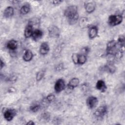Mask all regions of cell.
<instances>
[{"label": "cell", "instance_id": "obj_1", "mask_svg": "<svg viewBox=\"0 0 125 125\" xmlns=\"http://www.w3.org/2000/svg\"><path fill=\"white\" fill-rule=\"evenodd\" d=\"M78 14V8L76 5H70L68 6L64 12V16L68 19H71Z\"/></svg>", "mask_w": 125, "mask_h": 125}, {"label": "cell", "instance_id": "obj_2", "mask_svg": "<svg viewBox=\"0 0 125 125\" xmlns=\"http://www.w3.org/2000/svg\"><path fill=\"white\" fill-rule=\"evenodd\" d=\"M123 21V17L119 15H112L109 16L108 23L111 26H115L120 24Z\"/></svg>", "mask_w": 125, "mask_h": 125}, {"label": "cell", "instance_id": "obj_3", "mask_svg": "<svg viewBox=\"0 0 125 125\" xmlns=\"http://www.w3.org/2000/svg\"><path fill=\"white\" fill-rule=\"evenodd\" d=\"M118 43L115 40H112L109 42L107 43L106 46V52L108 55H114L119 50L117 49V45H118Z\"/></svg>", "mask_w": 125, "mask_h": 125}, {"label": "cell", "instance_id": "obj_4", "mask_svg": "<svg viewBox=\"0 0 125 125\" xmlns=\"http://www.w3.org/2000/svg\"><path fill=\"white\" fill-rule=\"evenodd\" d=\"M72 59L74 63L76 64H83L86 62V57L84 54L75 53L72 55Z\"/></svg>", "mask_w": 125, "mask_h": 125}, {"label": "cell", "instance_id": "obj_5", "mask_svg": "<svg viewBox=\"0 0 125 125\" xmlns=\"http://www.w3.org/2000/svg\"><path fill=\"white\" fill-rule=\"evenodd\" d=\"M107 108L106 105H102L99 107L94 113V115L97 119L103 118L107 113Z\"/></svg>", "mask_w": 125, "mask_h": 125}, {"label": "cell", "instance_id": "obj_6", "mask_svg": "<svg viewBox=\"0 0 125 125\" xmlns=\"http://www.w3.org/2000/svg\"><path fill=\"white\" fill-rule=\"evenodd\" d=\"M60 29L55 25H51L48 28V34L53 38H58L60 36Z\"/></svg>", "mask_w": 125, "mask_h": 125}, {"label": "cell", "instance_id": "obj_7", "mask_svg": "<svg viewBox=\"0 0 125 125\" xmlns=\"http://www.w3.org/2000/svg\"><path fill=\"white\" fill-rule=\"evenodd\" d=\"M65 87L64 81L62 79H58L55 83L54 85V90L57 93L61 92Z\"/></svg>", "mask_w": 125, "mask_h": 125}, {"label": "cell", "instance_id": "obj_8", "mask_svg": "<svg viewBox=\"0 0 125 125\" xmlns=\"http://www.w3.org/2000/svg\"><path fill=\"white\" fill-rule=\"evenodd\" d=\"M98 103V99L96 97L91 96L89 97L86 100V104L90 109L95 108Z\"/></svg>", "mask_w": 125, "mask_h": 125}, {"label": "cell", "instance_id": "obj_9", "mask_svg": "<svg viewBox=\"0 0 125 125\" xmlns=\"http://www.w3.org/2000/svg\"><path fill=\"white\" fill-rule=\"evenodd\" d=\"M16 114V110L14 109H8L6 110L4 113L3 116L4 119L7 121H11Z\"/></svg>", "mask_w": 125, "mask_h": 125}, {"label": "cell", "instance_id": "obj_10", "mask_svg": "<svg viewBox=\"0 0 125 125\" xmlns=\"http://www.w3.org/2000/svg\"><path fill=\"white\" fill-rule=\"evenodd\" d=\"M49 51V46L47 42H43L40 45L39 52L42 55H45L48 54Z\"/></svg>", "mask_w": 125, "mask_h": 125}, {"label": "cell", "instance_id": "obj_11", "mask_svg": "<svg viewBox=\"0 0 125 125\" xmlns=\"http://www.w3.org/2000/svg\"><path fill=\"white\" fill-rule=\"evenodd\" d=\"M84 8L86 12L88 13H91L94 11L96 8V4L94 2L90 1L84 4Z\"/></svg>", "mask_w": 125, "mask_h": 125}, {"label": "cell", "instance_id": "obj_12", "mask_svg": "<svg viewBox=\"0 0 125 125\" xmlns=\"http://www.w3.org/2000/svg\"><path fill=\"white\" fill-rule=\"evenodd\" d=\"M96 87L98 90L102 92H105L106 89V84L104 81L102 80H99L97 82Z\"/></svg>", "mask_w": 125, "mask_h": 125}, {"label": "cell", "instance_id": "obj_13", "mask_svg": "<svg viewBox=\"0 0 125 125\" xmlns=\"http://www.w3.org/2000/svg\"><path fill=\"white\" fill-rule=\"evenodd\" d=\"M98 30L96 26H92L89 28L88 31V35L90 39H92L96 38L98 35Z\"/></svg>", "mask_w": 125, "mask_h": 125}, {"label": "cell", "instance_id": "obj_14", "mask_svg": "<svg viewBox=\"0 0 125 125\" xmlns=\"http://www.w3.org/2000/svg\"><path fill=\"white\" fill-rule=\"evenodd\" d=\"M33 31H34L33 29V25L30 23L28 24L24 29V35L25 37L26 38H28L31 37Z\"/></svg>", "mask_w": 125, "mask_h": 125}, {"label": "cell", "instance_id": "obj_15", "mask_svg": "<svg viewBox=\"0 0 125 125\" xmlns=\"http://www.w3.org/2000/svg\"><path fill=\"white\" fill-rule=\"evenodd\" d=\"M79 82H80V81L78 78H73L69 81L68 83V87L69 89H73L78 86L79 84Z\"/></svg>", "mask_w": 125, "mask_h": 125}, {"label": "cell", "instance_id": "obj_16", "mask_svg": "<svg viewBox=\"0 0 125 125\" xmlns=\"http://www.w3.org/2000/svg\"><path fill=\"white\" fill-rule=\"evenodd\" d=\"M42 36H43L42 31L39 29H36L33 31L32 35V37L34 41H37L40 40L42 37Z\"/></svg>", "mask_w": 125, "mask_h": 125}, {"label": "cell", "instance_id": "obj_17", "mask_svg": "<svg viewBox=\"0 0 125 125\" xmlns=\"http://www.w3.org/2000/svg\"><path fill=\"white\" fill-rule=\"evenodd\" d=\"M14 9L12 6L7 7L3 11V16L6 18H9L14 14Z\"/></svg>", "mask_w": 125, "mask_h": 125}, {"label": "cell", "instance_id": "obj_18", "mask_svg": "<svg viewBox=\"0 0 125 125\" xmlns=\"http://www.w3.org/2000/svg\"><path fill=\"white\" fill-rule=\"evenodd\" d=\"M18 46L17 42L14 40H11L8 41L6 44L7 48L10 50H15Z\"/></svg>", "mask_w": 125, "mask_h": 125}, {"label": "cell", "instance_id": "obj_19", "mask_svg": "<svg viewBox=\"0 0 125 125\" xmlns=\"http://www.w3.org/2000/svg\"><path fill=\"white\" fill-rule=\"evenodd\" d=\"M33 57V54L32 51L29 49H27L24 51L23 55V59L25 62L30 61Z\"/></svg>", "mask_w": 125, "mask_h": 125}, {"label": "cell", "instance_id": "obj_20", "mask_svg": "<svg viewBox=\"0 0 125 125\" xmlns=\"http://www.w3.org/2000/svg\"><path fill=\"white\" fill-rule=\"evenodd\" d=\"M104 70L108 73H113L116 70V67L114 64L109 63L105 65Z\"/></svg>", "mask_w": 125, "mask_h": 125}, {"label": "cell", "instance_id": "obj_21", "mask_svg": "<svg viewBox=\"0 0 125 125\" xmlns=\"http://www.w3.org/2000/svg\"><path fill=\"white\" fill-rule=\"evenodd\" d=\"M30 8L29 5H22L20 9V13L22 15H26L29 13L30 11Z\"/></svg>", "mask_w": 125, "mask_h": 125}, {"label": "cell", "instance_id": "obj_22", "mask_svg": "<svg viewBox=\"0 0 125 125\" xmlns=\"http://www.w3.org/2000/svg\"><path fill=\"white\" fill-rule=\"evenodd\" d=\"M88 20L86 18H82L79 21V24L81 28H84L87 26Z\"/></svg>", "mask_w": 125, "mask_h": 125}, {"label": "cell", "instance_id": "obj_23", "mask_svg": "<svg viewBox=\"0 0 125 125\" xmlns=\"http://www.w3.org/2000/svg\"><path fill=\"white\" fill-rule=\"evenodd\" d=\"M40 108H41V106L39 104H35L31 105L30 107V110L32 112H37L40 110Z\"/></svg>", "mask_w": 125, "mask_h": 125}, {"label": "cell", "instance_id": "obj_24", "mask_svg": "<svg viewBox=\"0 0 125 125\" xmlns=\"http://www.w3.org/2000/svg\"><path fill=\"white\" fill-rule=\"evenodd\" d=\"M117 43L121 47H123L124 46L125 37L124 36H121L118 38Z\"/></svg>", "mask_w": 125, "mask_h": 125}, {"label": "cell", "instance_id": "obj_25", "mask_svg": "<svg viewBox=\"0 0 125 125\" xmlns=\"http://www.w3.org/2000/svg\"><path fill=\"white\" fill-rule=\"evenodd\" d=\"M44 72L43 71H40L38 72L36 75V79L38 81H40L44 76Z\"/></svg>", "mask_w": 125, "mask_h": 125}, {"label": "cell", "instance_id": "obj_26", "mask_svg": "<svg viewBox=\"0 0 125 125\" xmlns=\"http://www.w3.org/2000/svg\"><path fill=\"white\" fill-rule=\"evenodd\" d=\"M55 96L53 94H49L47 96L46 100L49 102H51L55 99Z\"/></svg>", "mask_w": 125, "mask_h": 125}, {"label": "cell", "instance_id": "obj_27", "mask_svg": "<svg viewBox=\"0 0 125 125\" xmlns=\"http://www.w3.org/2000/svg\"><path fill=\"white\" fill-rule=\"evenodd\" d=\"M49 117H50V115L47 113H44L43 114H42V118L45 120H48V119H49Z\"/></svg>", "mask_w": 125, "mask_h": 125}, {"label": "cell", "instance_id": "obj_28", "mask_svg": "<svg viewBox=\"0 0 125 125\" xmlns=\"http://www.w3.org/2000/svg\"><path fill=\"white\" fill-rule=\"evenodd\" d=\"M52 4L54 5H59L60 4H61L62 1V0H53L51 1Z\"/></svg>", "mask_w": 125, "mask_h": 125}, {"label": "cell", "instance_id": "obj_29", "mask_svg": "<svg viewBox=\"0 0 125 125\" xmlns=\"http://www.w3.org/2000/svg\"><path fill=\"white\" fill-rule=\"evenodd\" d=\"M4 66V62L2 60V59H0V69H2L3 67Z\"/></svg>", "mask_w": 125, "mask_h": 125}, {"label": "cell", "instance_id": "obj_30", "mask_svg": "<svg viewBox=\"0 0 125 125\" xmlns=\"http://www.w3.org/2000/svg\"><path fill=\"white\" fill-rule=\"evenodd\" d=\"M27 125H34L35 124H34V123L33 121H29L28 123H27Z\"/></svg>", "mask_w": 125, "mask_h": 125}]
</instances>
